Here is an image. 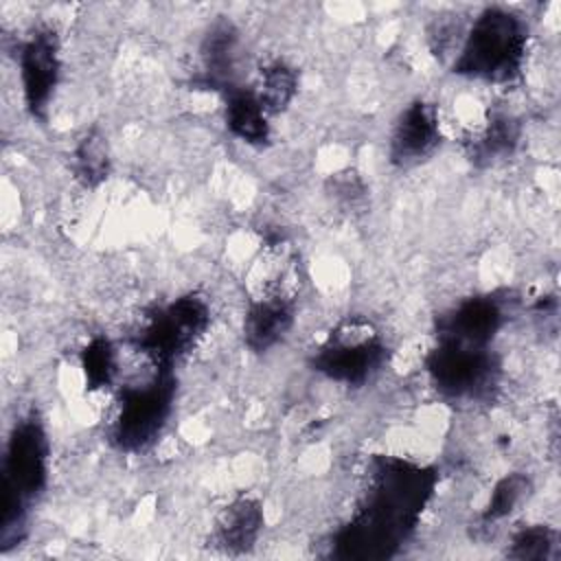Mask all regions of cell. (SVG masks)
<instances>
[{"mask_svg": "<svg viewBox=\"0 0 561 561\" xmlns=\"http://www.w3.org/2000/svg\"><path fill=\"white\" fill-rule=\"evenodd\" d=\"M208 307L199 296H182L149 318L138 337V346L156 366L169 368L186 353L208 327Z\"/></svg>", "mask_w": 561, "mask_h": 561, "instance_id": "obj_6", "label": "cell"}, {"mask_svg": "<svg viewBox=\"0 0 561 561\" xmlns=\"http://www.w3.org/2000/svg\"><path fill=\"white\" fill-rule=\"evenodd\" d=\"M528 491V478L519 476V473H513V476H506L502 478L493 493H491V500H489V506L484 511V519L486 522H495V519H502L506 517L524 497V493Z\"/></svg>", "mask_w": 561, "mask_h": 561, "instance_id": "obj_19", "label": "cell"}, {"mask_svg": "<svg viewBox=\"0 0 561 561\" xmlns=\"http://www.w3.org/2000/svg\"><path fill=\"white\" fill-rule=\"evenodd\" d=\"M48 443L35 416L15 423L2 465L0 543L11 548L22 539L28 502L42 493L48 473Z\"/></svg>", "mask_w": 561, "mask_h": 561, "instance_id": "obj_2", "label": "cell"}, {"mask_svg": "<svg viewBox=\"0 0 561 561\" xmlns=\"http://www.w3.org/2000/svg\"><path fill=\"white\" fill-rule=\"evenodd\" d=\"M519 138L517 123L506 114H495L482 134L471 145V156L478 162H493L502 156H508Z\"/></svg>", "mask_w": 561, "mask_h": 561, "instance_id": "obj_16", "label": "cell"}, {"mask_svg": "<svg viewBox=\"0 0 561 561\" xmlns=\"http://www.w3.org/2000/svg\"><path fill=\"white\" fill-rule=\"evenodd\" d=\"M386 359V346L368 324L348 322L313 355V368L329 379L359 386L370 379Z\"/></svg>", "mask_w": 561, "mask_h": 561, "instance_id": "obj_7", "label": "cell"}, {"mask_svg": "<svg viewBox=\"0 0 561 561\" xmlns=\"http://www.w3.org/2000/svg\"><path fill=\"white\" fill-rule=\"evenodd\" d=\"M237 44H239V33L237 28L221 20L210 26L202 42V81L208 88H224L232 90V75L237 66Z\"/></svg>", "mask_w": 561, "mask_h": 561, "instance_id": "obj_11", "label": "cell"}, {"mask_svg": "<svg viewBox=\"0 0 561 561\" xmlns=\"http://www.w3.org/2000/svg\"><path fill=\"white\" fill-rule=\"evenodd\" d=\"M85 381L90 388H103L110 386L114 373H116V351L105 337L92 340L81 355Z\"/></svg>", "mask_w": 561, "mask_h": 561, "instance_id": "obj_18", "label": "cell"}, {"mask_svg": "<svg viewBox=\"0 0 561 561\" xmlns=\"http://www.w3.org/2000/svg\"><path fill=\"white\" fill-rule=\"evenodd\" d=\"M296 88L298 77L294 68H289L285 61H272L261 70L259 90L254 94L267 114H276L291 103Z\"/></svg>", "mask_w": 561, "mask_h": 561, "instance_id": "obj_15", "label": "cell"}, {"mask_svg": "<svg viewBox=\"0 0 561 561\" xmlns=\"http://www.w3.org/2000/svg\"><path fill=\"white\" fill-rule=\"evenodd\" d=\"M263 526L261 506L254 500L241 497L224 508L217 522V539L226 550L241 552L248 550Z\"/></svg>", "mask_w": 561, "mask_h": 561, "instance_id": "obj_14", "label": "cell"}, {"mask_svg": "<svg viewBox=\"0 0 561 561\" xmlns=\"http://www.w3.org/2000/svg\"><path fill=\"white\" fill-rule=\"evenodd\" d=\"M294 324V307L285 298L272 296L254 302L243 322V337L252 351H267Z\"/></svg>", "mask_w": 561, "mask_h": 561, "instance_id": "obj_12", "label": "cell"}, {"mask_svg": "<svg viewBox=\"0 0 561 561\" xmlns=\"http://www.w3.org/2000/svg\"><path fill=\"white\" fill-rule=\"evenodd\" d=\"M440 140L436 110L425 101L410 103L399 116L390 136V158L394 164H412L430 156Z\"/></svg>", "mask_w": 561, "mask_h": 561, "instance_id": "obj_10", "label": "cell"}, {"mask_svg": "<svg viewBox=\"0 0 561 561\" xmlns=\"http://www.w3.org/2000/svg\"><path fill=\"white\" fill-rule=\"evenodd\" d=\"M226 125L237 138L250 145H263L270 138L267 112L250 90H228Z\"/></svg>", "mask_w": 561, "mask_h": 561, "instance_id": "obj_13", "label": "cell"}, {"mask_svg": "<svg viewBox=\"0 0 561 561\" xmlns=\"http://www.w3.org/2000/svg\"><path fill=\"white\" fill-rule=\"evenodd\" d=\"M434 386L451 399H482L497 381V362L486 346L440 342L427 357Z\"/></svg>", "mask_w": 561, "mask_h": 561, "instance_id": "obj_5", "label": "cell"}, {"mask_svg": "<svg viewBox=\"0 0 561 561\" xmlns=\"http://www.w3.org/2000/svg\"><path fill=\"white\" fill-rule=\"evenodd\" d=\"M434 482V471L425 467L399 458H377L359 511L335 535V557H390L416 526Z\"/></svg>", "mask_w": 561, "mask_h": 561, "instance_id": "obj_1", "label": "cell"}, {"mask_svg": "<svg viewBox=\"0 0 561 561\" xmlns=\"http://www.w3.org/2000/svg\"><path fill=\"white\" fill-rule=\"evenodd\" d=\"M75 173L85 186L101 184L110 173V153L101 134L90 131L75 149Z\"/></svg>", "mask_w": 561, "mask_h": 561, "instance_id": "obj_17", "label": "cell"}, {"mask_svg": "<svg viewBox=\"0 0 561 561\" xmlns=\"http://www.w3.org/2000/svg\"><path fill=\"white\" fill-rule=\"evenodd\" d=\"M554 548V535L546 526H530L515 535L511 557L515 559H548Z\"/></svg>", "mask_w": 561, "mask_h": 561, "instance_id": "obj_20", "label": "cell"}, {"mask_svg": "<svg viewBox=\"0 0 561 561\" xmlns=\"http://www.w3.org/2000/svg\"><path fill=\"white\" fill-rule=\"evenodd\" d=\"M171 399L173 379L169 368H158L147 383L127 388L112 427L114 443L127 451L147 447L164 427L171 412Z\"/></svg>", "mask_w": 561, "mask_h": 561, "instance_id": "obj_4", "label": "cell"}, {"mask_svg": "<svg viewBox=\"0 0 561 561\" xmlns=\"http://www.w3.org/2000/svg\"><path fill=\"white\" fill-rule=\"evenodd\" d=\"M502 324L493 298H469L438 320V340L465 346H486Z\"/></svg>", "mask_w": 561, "mask_h": 561, "instance_id": "obj_9", "label": "cell"}, {"mask_svg": "<svg viewBox=\"0 0 561 561\" xmlns=\"http://www.w3.org/2000/svg\"><path fill=\"white\" fill-rule=\"evenodd\" d=\"M24 103L33 116H44L59 79V42L55 31L37 28L20 50Z\"/></svg>", "mask_w": 561, "mask_h": 561, "instance_id": "obj_8", "label": "cell"}, {"mask_svg": "<svg viewBox=\"0 0 561 561\" xmlns=\"http://www.w3.org/2000/svg\"><path fill=\"white\" fill-rule=\"evenodd\" d=\"M524 50L526 28L522 20L504 9H486L473 22L454 64V72L506 83L522 70Z\"/></svg>", "mask_w": 561, "mask_h": 561, "instance_id": "obj_3", "label": "cell"}]
</instances>
